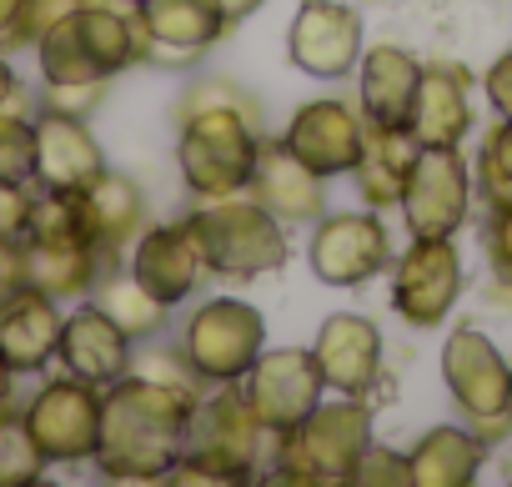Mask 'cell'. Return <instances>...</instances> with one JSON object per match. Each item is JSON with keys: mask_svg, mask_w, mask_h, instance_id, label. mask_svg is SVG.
<instances>
[{"mask_svg": "<svg viewBox=\"0 0 512 487\" xmlns=\"http://www.w3.org/2000/svg\"><path fill=\"white\" fill-rule=\"evenodd\" d=\"M0 181H36V126L16 106H0Z\"/></svg>", "mask_w": 512, "mask_h": 487, "instance_id": "32", "label": "cell"}, {"mask_svg": "<svg viewBox=\"0 0 512 487\" xmlns=\"http://www.w3.org/2000/svg\"><path fill=\"white\" fill-rule=\"evenodd\" d=\"M21 247H26V287L56 302L91 297L96 282L116 267V257L101 247H56V241H21Z\"/></svg>", "mask_w": 512, "mask_h": 487, "instance_id": "25", "label": "cell"}, {"mask_svg": "<svg viewBox=\"0 0 512 487\" xmlns=\"http://www.w3.org/2000/svg\"><path fill=\"white\" fill-rule=\"evenodd\" d=\"M472 211V171L457 146H422L402 191V221L412 236H457Z\"/></svg>", "mask_w": 512, "mask_h": 487, "instance_id": "11", "label": "cell"}, {"mask_svg": "<svg viewBox=\"0 0 512 487\" xmlns=\"http://www.w3.org/2000/svg\"><path fill=\"white\" fill-rule=\"evenodd\" d=\"M11 392H16V372H11L6 357H0V402H11Z\"/></svg>", "mask_w": 512, "mask_h": 487, "instance_id": "43", "label": "cell"}, {"mask_svg": "<svg viewBox=\"0 0 512 487\" xmlns=\"http://www.w3.org/2000/svg\"><path fill=\"white\" fill-rule=\"evenodd\" d=\"M126 6H141V0H126Z\"/></svg>", "mask_w": 512, "mask_h": 487, "instance_id": "45", "label": "cell"}, {"mask_svg": "<svg viewBox=\"0 0 512 487\" xmlns=\"http://www.w3.org/2000/svg\"><path fill=\"white\" fill-rule=\"evenodd\" d=\"M241 392L251 397L256 417L272 432H287L322 402L327 382H322L312 347H282V352H262L251 362V372L241 377Z\"/></svg>", "mask_w": 512, "mask_h": 487, "instance_id": "14", "label": "cell"}, {"mask_svg": "<svg viewBox=\"0 0 512 487\" xmlns=\"http://www.w3.org/2000/svg\"><path fill=\"white\" fill-rule=\"evenodd\" d=\"M56 357L71 377L91 382V387H111L116 377L131 372V337L86 297L66 322H61V342H56Z\"/></svg>", "mask_w": 512, "mask_h": 487, "instance_id": "20", "label": "cell"}, {"mask_svg": "<svg viewBox=\"0 0 512 487\" xmlns=\"http://www.w3.org/2000/svg\"><path fill=\"white\" fill-rule=\"evenodd\" d=\"M186 226L201 247L206 277L256 282V277H272L287 267V226L251 191L201 201L196 211H186Z\"/></svg>", "mask_w": 512, "mask_h": 487, "instance_id": "5", "label": "cell"}, {"mask_svg": "<svg viewBox=\"0 0 512 487\" xmlns=\"http://www.w3.org/2000/svg\"><path fill=\"white\" fill-rule=\"evenodd\" d=\"M307 262H312V277L322 287L347 292V287H362L392 267V236L372 206L367 211H332V216L312 221Z\"/></svg>", "mask_w": 512, "mask_h": 487, "instance_id": "9", "label": "cell"}, {"mask_svg": "<svg viewBox=\"0 0 512 487\" xmlns=\"http://www.w3.org/2000/svg\"><path fill=\"white\" fill-rule=\"evenodd\" d=\"M422 81V61L402 46H372L357 61V111L367 116V126H407L412 116V96Z\"/></svg>", "mask_w": 512, "mask_h": 487, "instance_id": "22", "label": "cell"}, {"mask_svg": "<svg viewBox=\"0 0 512 487\" xmlns=\"http://www.w3.org/2000/svg\"><path fill=\"white\" fill-rule=\"evenodd\" d=\"M81 196H86L96 241H101L111 257H121L131 241L146 231V196H141V186H136L131 176H121V171L106 166V176H96Z\"/></svg>", "mask_w": 512, "mask_h": 487, "instance_id": "27", "label": "cell"}, {"mask_svg": "<svg viewBox=\"0 0 512 487\" xmlns=\"http://www.w3.org/2000/svg\"><path fill=\"white\" fill-rule=\"evenodd\" d=\"M61 302L36 292V287H21L16 297L0 302V357L11 362V372H41L51 357H56V342H61Z\"/></svg>", "mask_w": 512, "mask_h": 487, "instance_id": "21", "label": "cell"}, {"mask_svg": "<svg viewBox=\"0 0 512 487\" xmlns=\"http://www.w3.org/2000/svg\"><path fill=\"white\" fill-rule=\"evenodd\" d=\"M267 126L251 91L226 76H201L176 101V166L196 201L236 196L251 186Z\"/></svg>", "mask_w": 512, "mask_h": 487, "instance_id": "1", "label": "cell"}, {"mask_svg": "<svg viewBox=\"0 0 512 487\" xmlns=\"http://www.w3.org/2000/svg\"><path fill=\"white\" fill-rule=\"evenodd\" d=\"M106 101V81H86V86H46L41 91V106H51V111H66V116H86L91 121V111Z\"/></svg>", "mask_w": 512, "mask_h": 487, "instance_id": "36", "label": "cell"}, {"mask_svg": "<svg viewBox=\"0 0 512 487\" xmlns=\"http://www.w3.org/2000/svg\"><path fill=\"white\" fill-rule=\"evenodd\" d=\"M206 6H211V11H216V16L226 21V31H231V26H241V21H251L256 11H262V6H267V0H206Z\"/></svg>", "mask_w": 512, "mask_h": 487, "instance_id": "41", "label": "cell"}, {"mask_svg": "<svg viewBox=\"0 0 512 487\" xmlns=\"http://www.w3.org/2000/svg\"><path fill=\"white\" fill-rule=\"evenodd\" d=\"M417 136L407 126H367V141H362V156L352 166V186L357 196L372 206V211H387V206H402V191H407V176H412V161H417Z\"/></svg>", "mask_w": 512, "mask_h": 487, "instance_id": "24", "label": "cell"}, {"mask_svg": "<svg viewBox=\"0 0 512 487\" xmlns=\"http://www.w3.org/2000/svg\"><path fill=\"white\" fill-rule=\"evenodd\" d=\"M477 186L487 211L492 206H512V121L497 116V126L487 131L482 151H477Z\"/></svg>", "mask_w": 512, "mask_h": 487, "instance_id": "31", "label": "cell"}, {"mask_svg": "<svg viewBox=\"0 0 512 487\" xmlns=\"http://www.w3.org/2000/svg\"><path fill=\"white\" fill-rule=\"evenodd\" d=\"M31 46V0H0V56Z\"/></svg>", "mask_w": 512, "mask_h": 487, "instance_id": "37", "label": "cell"}, {"mask_svg": "<svg viewBox=\"0 0 512 487\" xmlns=\"http://www.w3.org/2000/svg\"><path fill=\"white\" fill-rule=\"evenodd\" d=\"M442 382L457 402V412L472 422V432L482 442L507 437L512 417H507V387H512V367L502 362V352L477 332V327H457L442 347Z\"/></svg>", "mask_w": 512, "mask_h": 487, "instance_id": "7", "label": "cell"}, {"mask_svg": "<svg viewBox=\"0 0 512 487\" xmlns=\"http://www.w3.org/2000/svg\"><path fill=\"white\" fill-rule=\"evenodd\" d=\"M482 241H487V262H492V282H497V292L512 297V206H492Z\"/></svg>", "mask_w": 512, "mask_h": 487, "instance_id": "34", "label": "cell"}, {"mask_svg": "<svg viewBox=\"0 0 512 487\" xmlns=\"http://www.w3.org/2000/svg\"><path fill=\"white\" fill-rule=\"evenodd\" d=\"M352 482L362 487H412V467H407V452H392L382 442H372L352 472Z\"/></svg>", "mask_w": 512, "mask_h": 487, "instance_id": "33", "label": "cell"}, {"mask_svg": "<svg viewBox=\"0 0 512 487\" xmlns=\"http://www.w3.org/2000/svg\"><path fill=\"white\" fill-rule=\"evenodd\" d=\"M36 181H0V241H26Z\"/></svg>", "mask_w": 512, "mask_h": 487, "instance_id": "35", "label": "cell"}, {"mask_svg": "<svg viewBox=\"0 0 512 487\" xmlns=\"http://www.w3.org/2000/svg\"><path fill=\"white\" fill-rule=\"evenodd\" d=\"M407 131L417 136V146H462V136L472 131L467 71H457V66H422Z\"/></svg>", "mask_w": 512, "mask_h": 487, "instance_id": "23", "label": "cell"}, {"mask_svg": "<svg viewBox=\"0 0 512 487\" xmlns=\"http://www.w3.org/2000/svg\"><path fill=\"white\" fill-rule=\"evenodd\" d=\"M36 126V186L46 191H86L96 176H106V151L86 116H66L41 106L31 116Z\"/></svg>", "mask_w": 512, "mask_h": 487, "instance_id": "17", "label": "cell"}, {"mask_svg": "<svg viewBox=\"0 0 512 487\" xmlns=\"http://www.w3.org/2000/svg\"><path fill=\"white\" fill-rule=\"evenodd\" d=\"M487 462V442L467 427H432L407 452L412 487H467Z\"/></svg>", "mask_w": 512, "mask_h": 487, "instance_id": "26", "label": "cell"}, {"mask_svg": "<svg viewBox=\"0 0 512 487\" xmlns=\"http://www.w3.org/2000/svg\"><path fill=\"white\" fill-rule=\"evenodd\" d=\"M482 86H487L492 111H497L502 121H512V51L492 61V71H487V81H482Z\"/></svg>", "mask_w": 512, "mask_h": 487, "instance_id": "38", "label": "cell"}, {"mask_svg": "<svg viewBox=\"0 0 512 487\" xmlns=\"http://www.w3.org/2000/svg\"><path fill=\"white\" fill-rule=\"evenodd\" d=\"M362 16L342 0H302L292 31H287V56L302 76L312 81H347L362 61Z\"/></svg>", "mask_w": 512, "mask_h": 487, "instance_id": "12", "label": "cell"}, {"mask_svg": "<svg viewBox=\"0 0 512 487\" xmlns=\"http://www.w3.org/2000/svg\"><path fill=\"white\" fill-rule=\"evenodd\" d=\"M367 447H372V412L362 397L317 402L297 427L277 432L267 477L292 487H337L352 482Z\"/></svg>", "mask_w": 512, "mask_h": 487, "instance_id": "4", "label": "cell"}, {"mask_svg": "<svg viewBox=\"0 0 512 487\" xmlns=\"http://www.w3.org/2000/svg\"><path fill=\"white\" fill-rule=\"evenodd\" d=\"M201 387L156 382L141 372L116 377L101 387V437L96 467L111 482H161L186 457V432Z\"/></svg>", "mask_w": 512, "mask_h": 487, "instance_id": "2", "label": "cell"}, {"mask_svg": "<svg viewBox=\"0 0 512 487\" xmlns=\"http://www.w3.org/2000/svg\"><path fill=\"white\" fill-rule=\"evenodd\" d=\"M462 297V257L452 236H412V247L392 257V312L427 332L442 327V317Z\"/></svg>", "mask_w": 512, "mask_h": 487, "instance_id": "10", "label": "cell"}, {"mask_svg": "<svg viewBox=\"0 0 512 487\" xmlns=\"http://www.w3.org/2000/svg\"><path fill=\"white\" fill-rule=\"evenodd\" d=\"M41 472H46V457L36 452L26 417L11 402H0V487H31L41 482Z\"/></svg>", "mask_w": 512, "mask_h": 487, "instance_id": "30", "label": "cell"}, {"mask_svg": "<svg viewBox=\"0 0 512 487\" xmlns=\"http://www.w3.org/2000/svg\"><path fill=\"white\" fill-rule=\"evenodd\" d=\"M277 432L256 417L241 382H221L211 397H196L186 457L161 482H206V487H236L267 477Z\"/></svg>", "mask_w": 512, "mask_h": 487, "instance_id": "3", "label": "cell"}, {"mask_svg": "<svg viewBox=\"0 0 512 487\" xmlns=\"http://www.w3.org/2000/svg\"><path fill=\"white\" fill-rule=\"evenodd\" d=\"M136 31H141V61L181 71L226 36V21L206 0H141Z\"/></svg>", "mask_w": 512, "mask_h": 487, "instance_id": "15", "label": "cell"}, {"mask_svg": "<svg viewBox=\"0 0 512 487\" xmlns=\"http://www.w3.org/2000/svg\"><path fill=\"white\" fill-rule=\"evenodd\" d=\"M11 96H16V71H11L6 56H0V106H11Z\"/></svg>", "mask_w": 512, "mask_h": 487, "instance_id": "42", "label": "cell"}, {"mask_svg": "<svg viewBox=\"0 0 512 487\" xmlns=\"http://www.w3.org/2000/svg\"><path fill=\"white\" fill-rule=\"evenodd\" d=\"M507 417H512V387H507Z\"/></svg>", "mask_w": 512, "mask_h": 487, "instance_id": "44", "label": "cell"}, {"mask_svg": "<svg viewBox=\"0 0 512 487\" xmlns=\"http://www.w3.org/2000/svg\"><path fill=\"white\" fill-rule=\"evenodd\" d=\"M312 357L322 367V382L342 397H362L382 382V332L372 317L332 312L312 342Z\"/></svg>", "mask_w": 512, "mask_h": 487, "instance_id": "18", "label": "cell"}, {"mask_svg": "<svg viewBox=\"0 0 512 487\" xmlns=\"http://www.w3.org/2000/svg\"><path fill=\"white\" fill-rule=\"evenodd\" d=\"M26 287V247L21 241H0V302Z\"/></svg>", "mask_w": 512, "mask_h": 487, "instance_id": "39", "label": "cell"}, {"mask_svg": "<svg viewBox=\"0 0 512 487\" xmlns=\"http://www.w3.org/2000/svg\"><path fill=\"white\" fill-rule=\"evenodd\" d=\"M181 362L191 367L196 382H241L251 362L267 352V322L251 302L236 297H206L201 307L186 312L181 337H176Z\"/></svg>", "mask_w": 512, "mask_h": 487, "instance_id": "6", "label": "cell"}, {"mask_svg": "<svg viewBox=\"0 0 512 487\" xmlns=\"http://www.w3.org/2000/svg\"><path fill=\"white\" fill-rule=\"evenodd\" d=\"M26 432L36 442V452L51 462H91L96 457V437H101V387L81 382V377H56L46 382L26 407Z\"/></svg>", "mask_w": 512, "mask_h": 487, "instance_id": "8", "label": "cell"}, {"mask_svg": "<svg viewBox=\"0 0 512 487\" xmlns=\"http://www.w3.org/2000/svg\"><path fill=\"white\" fill-rule=\"evenodd\" d=\"M81 6V0H31V46H36V36L46 31V26H56L61 16H71Z\"/></svg>", "mask_w": 512, "mask_h": 487, "instance_id": "40", "label": "cell"}, {"mask_svg": "<svg viewBox=\"0 0 512 487\" xmlns=\"http://www.w3.org/2000/svg\"><path fill=\"white\" fill-rule=\"evenodd\" d=\"M246 191L282 226H312V221L327 216V176L302 166L282 141H262V156H256V171H251Z\"/></svg>", "mask_w": 512, "mask_h": 487, "instance_id": "19", "label": "cell"}, {"mask_svg": "<svg viewBox=\"0 0 512 487\" xmlns=\"http://www.w3.org/2000/svg\"><path fill=\"white\" fill-rule=\"evenodd\" d=\"M131 277L161 307H181V302H191L201 292L206 262H201V247H196L186 216L181 221H166V226H146L131 241Z\"/></svg>", "mask_w": 512, "mask_h": 487, "instance_id": "16", "label": "cell"}, {"mask_svg": "<svg viewBox=\"0 0 512 487\" xmlns=\"http://www.w3.org/2000/svg\"><path fill=\"white\" fill-rule=\"evenodd\" d=\"M91 302L131 337V342H151L161 327H166V312L171 307H161L136 277H131V267L121 272V267H111L101 282H96V292H91Z\"/></svg>", "mask_w": 512, "mask_h": 487, "instance_id": "28", "label": "cell"}, {"mask_svg": "<svg viewBox=\"0 0 512 487\" xmlns=\"http://www.w3.org/2000/svg\"><path fill=\"white\" fill-rule=\"evenodd\" d=\"M362 141H367V116L352 106V101H302L282 131V146L312 166L317 176H352L357 156H362Z\"/></svg>", "mask_w": 512, "mask_h": 487, "instance_id": "13", "label": "cell"}, {"mask_svg": "<svg viewBox=\"0 0 512 487\" xmlns=\"http://www.w3.org/2000/svg\"><path fill=\"white\" fill-rule=\"evenodd\" d=\"M26 241H56V247H101L96 226H91V211H86V196H81V191H46V186L36 191ZM101 252H106V247H101Z\"/></svg>", "mask_w": 512, "mask_h": 487, "instance_id": "29", "label": "cell"}]
</instances>
